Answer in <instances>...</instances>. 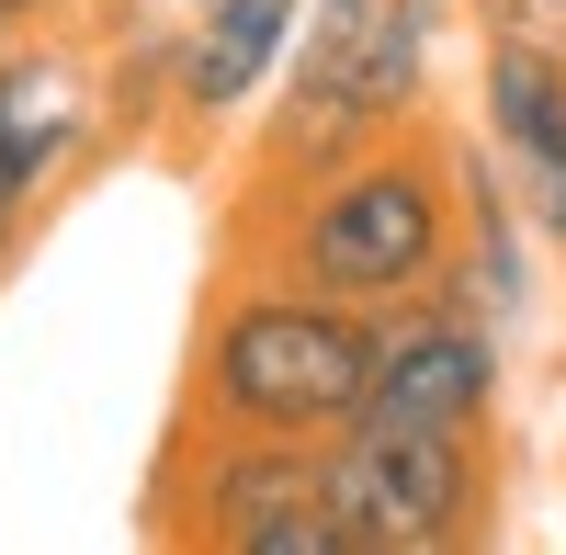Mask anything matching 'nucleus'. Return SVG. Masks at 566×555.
Listing matches in <instances>:
<instances>
[{
  "label": "nucleus",
  "mask_w": 566,
  "mask_h": 555,
  "mask_svg": "<svg viewBox=\"0 0 566 555\" xmlns=\"http://www.w3.org/2000/svg\"><path fill=\"white\" fill-rule=\"evenodd\" d=\"M216 261L283 272V284L374 306V317L431 295L453 261V125L419 114L374 148H352L340 170H306L283 193H227Z\"/></svg>",
  "instance_id": "f257e3e1"
},
{
  "label": "nucleus",
  "mask_w": 566,
  "mask_h": 555,
  "mask_svg": "<svg viewBox=\"0 0 566 555\" xmlns=\"http://www.w3.org/2000/svg\"><path fill=\"white\" fill-rule=\"evenodd\" d=\"M442 34H453V0H306L261 114L239 125L227 193H283V181L340 170L352 148L419 125L442 91Z\"/></svg>",
  "instance_id": "f03ea898"
},
{
  "label": "nucleus",
  "mask_w": 566,
  "mask_h": 555,
  "mask_svg": "<svg viewBox=\"0 0 566 555\" xmlns=\"http://www.w3.org/2000/svg\"><path fill=\"white\" fill-rule=\"evenodd\" d=\"M374 341H386L374 306L306 295V284L250 272V261H216L205 317H193V352H181V408H170V420L328 442L340 420H363V397H374Z\"/></svg>",
  "instance_id": "7ed1b4c3"
},
{
  "label": "nucleus",
  "mask_w": 566,
  "mask_h": 555,
  "mask_svg": "<svg viewBox=\"0 0 566 555\" xmlns=\"http://www.w3.org/2000/svg\"><path fill=\"white\" fill-rule=\"evenodd\" d=\"M317 453H328L340 555H453V544L499 533V499H510V442L499 431H442V420L363 408Z\"/></svg>",
  "instance_id": "20e7f679"
},
{
  "label": "nucleus",
  "mask_w": 566,
  "mask_h": 555,
  "mask_svg": "<svg viewBox=\"0 0 566 555\" xmlns=\"http://www.w3.org/2000/svg\"><path fill=\"white\" fill-rule=\"evenodd\" d=\"M148 533L159 544H216V555H340L328 453L317 442H272V431L170 420L159 477H148Z\"/></svg>",
  "instance_id": "39448f33"
},
{
  "label": "nucleus",
  "mask_w": 566,
  "mask_h": 555,
  "mask_svg": "<svg viewBox=\"0 0 566 555\" xmlns=\"http://www.w3.org/2000/svg\"><path fill=\"white\" fill-rule=\"evenodd\" d=\"M114 148V103H103V45H91L69 12L0 34V272L34 250V227Z\"/></svg>",
  "instance_id": "423d86ee"
},
{
  "label": "nucleus",
  "mask_w": 566,
  "mask_h": 555,
  "mask_svg": "<svg viewBox=\"0 0 566 555\" xmlns=\"http://www.w3.org/2000/svg\"><path fill=\"white\" fill-rule=\"evenodd\" d=\"M306 0H193L181 23V57H170V114H159V159L205 170L216 148H239V125L261 114V91L295 45Z\"/></svg>",
  "instance_id": "0eeeda50"
},
{
  "label": "nucleus",
  "mask_w": 566,
  "mask_h": 555,
  "mask_svg": "<svg viewBox=\"0 0 566 555\" xmlns=\"http://www.w3.org/2000/svg\"><path fill=\"white\" fill-rule=\"evenodd\" d=\"M363 408H386V420H442V431H499L510 420V329H488V317L453 306V295L386 306Z\"/></svg>",
  "instance_id": "6e6552de"
},
{
  "label": "nucleus",
  "mask_w": 566,
  "mask_h": 555,
  "mask_svg": "<svg viewBox=\"0 0 566 555\" xmlns=\"http://www.w3.org/2000/svg\"><path fill=\"white\" fill-rule=\"evenodd\" d=\"M476 148L499 159L544 261H566V57L555 45L476 34Z\"/></svg>",
  "instance_id": "1a4fd4ad"
},
{
  "label": "nucleus",
  "mask_w": 566,
  "mask_h": 555,
  "mask_svg": "<svg viewBox=\"0 0 566 555\" xmlns=\"http://www.w3.org/2000/svg\"><path fill=\"white\" fill-rule=\"evenodd\" d=\"M476 34H510V45H555L566 57V0H453Z\"/></svg>",
  "instance_id": "9d476101"
},
{
  "label": "nucleus",
  "mask_w": 566,
  "mask_h": 555,
  "mask_svg": "<svg viewBox=\"0 0 566 555\" xmlns=\"http://www.w3.org/2000/svg\"><path fill=\"white\" fill-rule=\"evenodd\" d=\"M69 0H0V34H23V23H57Z\"/></svg>",
  "instance_id": "9b49d317"
}]
</instances>
